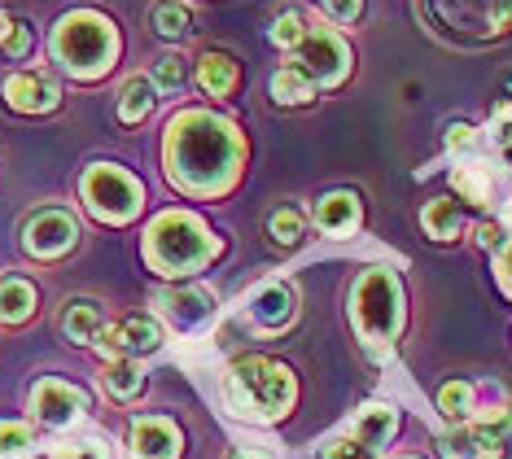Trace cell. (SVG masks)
Returning a JSON list of instances; mask_svg holds the SVG:
<instances>
[{
  "mask_svg": "<svg viewBox=\"0 0 512 459\" xmlns=\"http://www.w3.org/2000/svg\"><path fill=\"white\" fill-rule=\"evenodd\" d=\"M237 127L215 114H180L167 136V167L184 193H219L232 184L241 162Z\"/></svg>",
  "mask_w": 512,
  "mask_h": 459,
  "instance_id": "1",
  "label": "cell"
},
{
  "mask_svg": "<svg viewBox=\"0 0 512 459\" xmlns=\"http://www.w3.org/2000/svg\"><path fill=\"white\" fill-rule=\"evenodd\" d=\"M215 237L202 219L184 215V210H167L149 223L145 232V258L149 267L162 276H184V272H197L215 258Z\"/></svg>",
  "mask_w": 512,
  "mask_h": 459,
  "instance_id": "2",
  "label": "cell"
},
{
  "mask_svg": "<svg viewBox=\"0 0 512 459\" xmlns=\"http://www.w3.org/2000/svg\"><path fill=\"white\" fill-rule=\"evenodd\" d=\"M114 53H119V35H114L110 18L92 14V9H75L57 22L53 31V57L71 70L75 79H97L106 75Z\"/></svg>",
  "mask_w": 512,
  "mask_h": 459,
  "instance_id": "3",
  "label": "cell"
},
{
  "mask_svg": "<svg viewBox=\"0 0 512 459\" xmlns=\"http://www.w3.org/2000/svg\"><path fill=\"white\" fill-rule=\"evenodd\" d=\"M224 394H228L232 411H241V416L276 420L294 403V376L272 359H241V363H232L224 376Z\"/></svg>",
  "mask_w": 512,
  "mask_h": 459,
  "instance_id": "4",
  "label": "cell"
},
{
  "mask_svg": "<svg viewBox=\"0 0 512 459\" xmlns=\"http://www.w3.org/2000/svg\"><path fill=\"white\" fill-rule=\"evenodd\" d=\"M355 328L368 350H386L394 333H399V285L390 272H364L355 285Z\"/></svg>",
  "mask_w": 512,
  "mask_h": 459,
  "instance_id": "5",
  "label": "cell"
},
{
  "mask_svg": "<svg viewBox=\"0 0 512 459\" xmlns=\"http://www.w3.org/2000/svg\"><path fill=\"white\" fill-rule=\"evenodd\" d=\"M84 202L97 219L106 223H127L141 210V184L136 175H127L123 167H110V162H97L84 175Z\"/></svg>",
  "mask_w": 512,
  "mask_h": 459,
  "instance_id": "6",
  "label": "cell"
},
{
  "mask_svg": "<svg viewBox=\"0 0 512 459\" xmlns=\"http://www.w3.org/2000/svg\"><path fill=\"white\" fill-rule=\"evenodd\" d=\"M346 66H351V49L342 44L337 31H324V27H311L302 35V44L294 49V66L311 88H333L346 79Z\"/></svg>",
  "mask_w": 512,
  "mask_h": 459,
  "instance_id": "7",
  "label": "cell"
},
{
  "mask_svg": "<svg viewBox=\"0 0 512 459\" xmlns=\"http://www.w3.org/2000/svg\"><path fill=\"white\" fill-rule=\"evenodd\" d=\"M31 411H36L49 429H66L88 411V394L79 390V385H71V381L44 376L36 390H31Z\"/></svg>",
  "mask_w": 512,
  "mask_h": 459,
  "instance_id": "8",
  "label": "cell"
},
{
  "mask_svg": "<svg viewBox=\"0 0 512 459\" xmlns=\"http://www.w3.org/2000/svg\"><path fill=\"white\" fill-rule=\"evenodd\" d=\"M97 346L106 350L110 359H136V355H154L162 346V328L154 320H119L106 324L97 337Z\"/></svg>",
  "mask_w": 512,
  "mask_h": 459,
  "instance_id": "9",
  "label": "cell"
},
{
  "mask_svg": "<svg viewBox=\"0 0 512 459\" xmlns=\"http://www.w3.org/2000/svg\"><path fill=\"white\" fill-rule=\"evenodd\" d=\"M75 237H79V228H75V219L66 215V210H40V215H31L27 232H22V241H27V250L36 258L66 254L75 245Z\"/></svg>",
  "mask_w": 512,
  "mask_h": 459,
  "instance_id": "10",
  "label": "cell"
},
{
  "mask_svg": "<svg viewBox=\"0 0 512 459\" xmlns=\"http://www.w3.org/2000/svg\"><path fill=\"white\" fill-rule=\"evenodd\" d=\"M5 101L22 114H49V110H57V101H62V88H57L49 75H40V70H27V75L5 79Z\"/></svg>",
  "mask_w": 512,
  "mask_h": 459,
  "instance_id": "11",
  "label": "cell"
},
{
  "mask_svg": "<svg viewBox=\"0 0 512 459\" xmlns=\"http://www.w3.org/2000/svg\"><path fill=\"white\" fill-rule=\"evenodd\" d=\"M246 311H250L254 328H263V333H281V328L294 320V293L272 280V285H259V289L250 293Z\"/></svg>",
  "mask_w": 512,
  "mask_h": 459,
  "instance_id": "12",
  "label": "cell"
},
{
  "mask_svg": "<svg viewBox=\"0 0 512 459\" xmlns=\"http://www.w3.org/2000/svg\"><path fill=\"white\" fill-rule=\"evenodd\" d=\"M132 451L136 459H176L180 455V429L167 416H141L132 425Z\"/></svg>",
  "mask_w": 512,
  "mask_h": 459,
  "instance_id": "13",
  "label": "cell"
},
{
  "mask_svg": "<svg viewBox=\"0 0 512 459\" xmlns=\"http://www.w3.org/2000/svg\"><path fill=\"white\" fill-rule=\"evenodd\" d=\"M460 429L469 433L477 459H499L504 455V442L512 438V411H486L477 420H464Z\"/></svg>",
  "mask_w": 512,
  "mask_h": 459,
  "instance_id": "14",
  "label": "cell"
},
{
  "mask_svg": "<svg viewBox=\"0 0 512 459\" xmlns=\"http://www.w3.org/2000/svg\"><path fill=\"white\" fill-rule=\"evenodd\" d=\"M158 302H162V311H167L176 324H184V328H193V324L211 320V311H215V293H211V289H202V285L167 289Z\"/></svg>",
  "mask_w": 512,
  "mask_h": 459,
  "instance_id": "15",
  "label": "cell"
},
{
  "mask_svg": "<svg viewBox=\"0 0 512 459\" xmlns=\"http://www.w3.org/2000/svg\"><path fill=\"white\" fill-rule=\"evenodd\" d=\"M316 223L329 232V237H346V232H355L359 228V202H355V193H329L316 206Z\"/></svg>",
  "mask_w": 512,
  "mask_h": 459,
  "instance_id": "16",
  "label": "cell"
},
{
  "mask_svg": "<svg viewBox=\"0 0 512 459\" xmlns=\"http://www.w3.org/2000/svg\"><path fill=\"white\" fill-rule=\"evenodd\" d=\"M66 337L79 341V346H97V337H101V328H106V315H101V306L97 302H88V298H79L66 306Z\"/></svg>",
  "mask_w": 512,
  "mask_h": 459,
  "instance_id": "17",
  "label": "cell"
},
{
  "mask_svg": "<svg viewBox=\"0 0 512 459\" xmlns=\"http://www.w3.org/2000/svg\"><path fill=\"white\" fill-rule=\"evenodd\" d=\"M394 425H399V416H394V407L390 403H372L359 411V420H355V438L364 442V446H386L394 438Z\"/></svg>",
  "mask_w": 512,
  "mask_h": 459,
  "instance_id": "18",
  "label": "cell"
},
{
  "mask_svg": "<svg viewBox=\"0 0 512 459\" xmlns=\"http://www.w3.org/2000/svg\"><path fill=\"white\" fill-rule=\"evenodd\" d=\"M154 101H158V84L149 75H132L123 84L119 92V119L123 123H141L149 110H154Z\"/></svg>",
  "mask_w": 512,
  "mask_h": 459,
  "instance_id": "19",
  "label": "cell"
},
{
  "mask_svg": "<svg viewBox=\"0 0 512 459\" xmlns=\"http://www.w3.org/2000/svg\"><path fill=\"white\" fill-rule=\"evenodd\" d=\"M31 306H36V289H31V280H22V276L0 280V320L22 324L31 315Z\"/></svg>",
  "mask_w": 512,
  "mask_h": 459,
  "instance_id": "20",
  "label": "cell"
},
{
  "mask_svg": "<svg viewBox=\"0 0 512 459\" xmlns=\"http://www.w3.org/2000/svg\"><path fill=\"white\" fill-rule=\"evenodd\" d=\"M149 22H154V31L162 35V40H184V35H189V27H193L189 9H184L180 0H158L154 14H149Z\"/></svg>",
  "mask_w": 512,
  "mask_h": 459,
  "instance_id": "21",
  "label": "cell"
},
{
  "mask_svg": "<svg viewBox=\"0 0 512 459\" xmlns=\"http://www.w3.org/2000/svg\"><path fill=\"white\" fill-rule=\"evenodd\" d=\"M197 75H202V88L211 92V97H224V92H232V84H237V66H232V57H224V53L202 57Z\"/></svg>",
  "mask_w": 512,
  "mask_h": 459,
  "instance_id": "22",
  "label": "cell"
},
{
  "mask_svg": "<svg viewBox=\"0 0 512 459\" xmlns=\"http://www.w3.org/2000/svg\"><path fill=\"white\" fill-rule=\"evenodd\" d=\"M421 223H425L429 237L447 241V237H456V232H460V206L451 202V197H438V202H429V206H425Z\"/></svg>",
  "mask_w": 512,
  "mask_h": 459,
  "instance_id": "23",
  "label": "cell"
},
{
  "mask_svg": "<svg viewBox=\"0 0 512 459\" xmlns=\"http://www.w3.org/2000/svg\"><path fill=\"white\" fill-rule=\"evenodd\" d=\"M101 381H106V390L114 398H136L141 394V368H136L132 359H110L106 363V372H101Z\"/></svg>",
  "mask_w": 512,
  "mask_h": 459,
  "instance_id": "24",
  "label": "cell"
},
{
  "mask_svg": "<svg viewBox=\"0 0 512 459\" xmlns=\"http://www.w3.org/2000/svg\"><path fill=\"white\" fill-rule=\"evenodd\" d=\"M36 451V433L22 420H0V459H27Z\"/></svg>",
  "mask_w": 512,
  "mask_h": 459,
  "instance_id": "25",
  "label": "cell"
},
{
  "mask_svg": "<svg viewBox=\"0 0 512 459\" xmlns=\"http://www.w3.org/2000/svg\"><path fill=\"white\" fill-rule=\"evenodd\" d=\"M438 411L451 420V425H464V420H469V411H473V390L464 381L442 385V390H438Z\"/></svg>",
  "mask_w": 512,
  "mask_h": 459,
  "instance_id": "26",
  "label": "cell"
},
{
  "mask_svg": "<svg viewBox=\"0 0 512 459\" xmlns=\"http://www.w3.org/2000/svg\"><path fill=\"white\" fill-rule=\"evenodd\" d=\"M311 92H316V88H311L307 79L298 75V70H281V75L272 79V97L281 101V105H298V101L307 105V101H311Z\"/></svg>",
  "mask_w": 512,
  "mask_h": 459,
  "instance_id": "27",
  "label": "cell"
},
{
  "mask_svg": "<svg viewBox=\"0 0 512 459\" xmlns=\"http://www.w3.org/2000/svg\"><path fill=\"white\" fill-rule=\"evenodd\" d=\"M451 184H456V193L460 197H469V202H491V180H486L482 171H473V167H460L456 175H451Z\"/></svg>",
  "mask_w": 512,
  "mask_h": 459,
  "instance_id": "28",
  "label": "cell"
},
{
  "mask_svg": "<svg viewBox=\"0 0 512 459\" xmlns=\"http://www.w3.org/2000/svg\"><path fill=\"white\" fill-rule=\"evenodd\" d=\"M307 31H311V22L302 14H281V22L272 27V44H281V49H298Z\"/></svg>",
  "mask_w": 512,
  "mask_h": 459,
  "instance_id": "29",
  "label": "cell"
},
{
  "mask_svg": "<svg viewBox=\"0 0 512 459\" xmlns=\"http://www.w3.org/2000/svg\"><path fill=\"white\" fill-rule=\"evenodd\" d=\"M184 79H189V66H184V57H176V53H167V57H162V62L154 66V84L167 88V92L184 88Z\"/></svg>",
  "mask_w": 512,
  "mask_h": 459,
  "instance_id": "30",
  "label": "cell"
},
{
  "mask_svg": "<svg viewBox=\"0 0 512 459\" xmlns=\"http://www.w3.org/2000/svg\"><path fill=\"white\" fill-rule=\"evenodd\" d=\"M267 228H272V237L281 245H298L302 241V215H298V210H276Z\"/></svg>",
  "mask_w": 512,
  "mask_h": 459,
  "instance_id": "31",
  "label": "cell"
},
{
  "mask_svg": "<svg viewBox=\"0 0 512 459\" xmlns=\"http://www.w3.org/2000/svg\"><path fill=\"white\" fill-rule=\"evenodd\" d=\"M324 459H381L372 446H364L359 438H333L324 446Z\"/></svg>",
  "mask_w": 512,
  "mask_h": 459,
  "instance_id": "32",
  "label": "cell"
},
{
  "mask_svg": "<svg viewBox=\"0 0 512 459\" xmlns=\"http://www.w3.org/2000/svg\"><path fill=\"white\" fill-rule=\"evenodd\" d=\"M53 459H106V451H97L92 442H66L53 446Z\"/></svg>",
  "mask_w": 512,
  "mask_h": 459,
  "instance_id": "33",
  "label": "cell"
},
{
  "mask_svg": "<svg viewBox=\"0 0 512 459\" xmlns=\"http://www.w3.org/2000/svg\"><path fill=\"white\" fill-rule=\"evenodd\" d=\"M324 9H329V18H337V22H355L364 14V0H324Z\"/></svg>",
  "mask_w": 512,
  "mask_h": 459,
  "instance_id": "34",
  "label": "cell"
},
{
  "mask_svg": "<svg viewBox=\"0 0 512 459\" xmlns=\"http://www.w3.org/2000/svg\"><path fill=\"white\" fill-rule=\"evenodd\" d=\"M495 145L512 149V105H499V114H495Z\"/></svg>",
  "mask_w": 512,
  "mask_h": 459,
  "instance_id": "35",
  "label": "cell"
},
{
  "mask_svg": "<svg viewBox=\"0 0 512 459\" xmlns=\"http://www.w3.org/2000/svg\"><path fill=\"white\" fill-rule=\"evenodd\" d=\"M27 49H31V31L22 27V22H14V31H9V40H5V53L9 57H27Z\"/></svg>",
  "mask_w": 512,
  "mask_h": 459,
  "instance_id": "36",
  "label": "cell"
},
{
  "mask_svg": "<svg viewBox=\"0 0 512 459\" xmlns=\"http://www.w3.org/2000/svg\"><path fill=\"white\" fill-rule=\"evenodd\" d=\"M473 140H477V136H473V127H469V123H456V127H451V136H447V145L460 153V149H469Z\"/></svg>",
  "mask_w": 512,
  "mask_h": 459,
  "instance_id": "37",
  "label": "cell"
},
{
  "mask_svg": "<svg viewBox=\"0 0 512 459\" xmlns=\"http://www.w3.org/2000/svg\"><path fill=\"white\" fill-rule=\"evenodd\" d=\"M499 285L512 293V245H499Z\"/></svg>",
  "mask_w": 512,
  "mask_h": 459,
  "instance_id": "38",
  "label": "cell"
},
{
  "mask_svg": "<svg viewBox=\"0 0 512 459\" xmlns=\"http://www.w3.org/2000/svg\"><path fill=\"white\" fill-rule=\"evenodd\" d=\"M477 241H482L486 250H499V245H504V232H499V223H482V228H477Z\"/></svg>",
  "mask_w": 512,
  "mask_h": 459,
  "instance_id": "39",
  "label": "cell"
},
{
  "mask_svg": "<svg viewBox=\"0 0 512 459\" xmlns=\"http://www.w3.org/2000/svg\"><path fill=\"white\" fill-rule=\"evenodd\" d=\"M9 31H14V22H9V14H0V44L9 40Z\"/></svg>",
  "mask_w": 512,
  "mask_h": 459,
  "instance_id": "40",
  "label": "cell"
},
{
  "mask_svg": "<svg viewBox=\"0 0 512 459\" xmlns=\"http://www.w3.org/2000/svg\"><path fill=\"white\" fill-rule=\"evenodd\" d=\"M232 459H263V455H250V451H237V455H232Z\"/></svg>",
  "mask_w": 512,
  "mask_h": 459,
  "instance_id": "41",
  "label": "cell"
},
{
  "mask_svg": "<svg viewBox=\"0 0 512 459\" xmlns=\"http://www.w3.org/2000/svg\"><path fill=\"white\" fill-rule=\"evenodd\" d=\"M504 158H508V171H512V149H504Z\"/></svg>",
  "mask_w": 512,
  "mask_h": 459,
  "instance_id": "42",
  "label": "cell"
},
{
  "mask_svg": "<svg viewBox=\"0 0 512 459\" xmlns=\"http://www.w3.org/2000/svg\"><path fill=\"white\" fill-rule=\"evenodd\" d=\"M504 88H508V92H512V75H508V79H504Z\"/></svg>",
  "mask_w": 512,
  "mask_h": 459,
  "instance_id": "43",
  "label": "cell"
}]
</instances>
